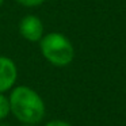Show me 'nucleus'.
<instances>
[{"label": "nucleus", "mask_w": 126, "mask_h": 126, "mask_svg": "<svg viewBox=\"0 0 126 126\" xmlns=\"http://www.w3.org/2000/svg\"><path fill=\"white\" fill-rule=\"evenodd\" d=\"M4 1H6V0H0V7H1V6L4 4Z\"/></svg>", "instance_id": "6e6552de"}, {"label": "nucleus", "mask_w": 126, "mask_h": 126, "mask_svg": "<svg viewBox=\"0 0 126 126\" xmlns=\"http://www.w3.org/2000/svg\"><path fill=\"white\" fill-rule=\"evenodd\" d=\"M23 126H34V125H25V123H23Z\"/></svg>", "instance_id": "1a4fd4ad"}, {"label": "nucleus", "mask_w": 126, "mask_h": 126, "mask_svg": "<svg viewBox=\"0 0 126 126\" xmlns=\"http://www.w3.org/2000/svg\"><path fill=\"white\" fill-rule=\"evenodd\" d=\"M45 126H72L71 123L65 122V121H61V119H54V121H50L47 122Z\"/></svg>", "instance_id": "0eeeda50"}, {"label": "nucleus", "mask_w": 126, "mask_h": 126, "mask_svg": "<svg viewBox=\"0 0 126 126\" xmlns=\"http://www.w3.org/2000/svg\"><path fill=\"white\" fill-rule=\"evenodd\" d=\"M11 112V107H10V99L7 98L4 94H0V121L7 118Z\"/></svg>", "instance_id": "39448f33"}, {"label": "nucleus", "mask_w": 126, "mask_h": 126, "mask_svg": "<svg viewBox=\"0 0 126 126\" xmlns=\"http://www.w3.org/2000/svg\"><path fill=\"white\" fill-rule=\"evenodd\" d=\"M18 30L23 39L29 42H39L45 34V26L39 16L29 14L19 20Z\"/></svg>", "instance_id": "7ed1b4c3"}, {"label": "nucleus", "mask_w": 126, "mask_h": 126, "mask_svg": "<svg viewBox=\"0 0 126 126\" xmlns=\"http://www.w3.org/2000/svg\"><path fill=\"white\" fill-rule=\"evenodd\" d=\"M39 44V50L49 64L58 68L66 66L75 58V46L71 39L63 33L52 31L44 34Z\"/></svg>", "instance_id": "f03ea898"}, {"label": "nucleus", "mask_w": 126, "mask_h": 126, "mask_svg": "<svg viewBox=\"0 0 126 126\" xmlns=\"http://www.w3.org/2000/svg\"><path fill=\"white\" fill-rule=\"evenodd\" d=\"M19 6H23L26 8H35V7H39L46 1V0H15Z\"/></svg>", "instance_id": "423d86ee"}, {"label": "nucleus", "mask_w": 126, "mask_h": 126, "mask_svg": "<svg viewBox=\"0 0 126 126\" xmlns=\"http://www.w3.org/2000/svg\"><path fill=\"white\" fill-rule=\"evenodd\" d=\"M11 112L25 125H37L45 115V103L35 90L27 85L12 88L8 96Z\"/></svg>", "instance_id": "f257e3e1"}, {"label": "nucleus", "mask_w": 126, "mask_h": 126, "mask_svg": "<svg viewBox=\"0 0 126 126\" xmlns=\"http://www.w3.org/2000/svg\"><path fill=\"white\" fill-rule=\"evenodd\" d=\"M0 126H8V125H0Z\"/></svg>", "instance_id": "9d476101"}, {"label": "nucleus", "mask_w": 126, "mask_h": 126, "mask_svg": "<svg viewBox=\"0 0 126 126\" xmlns=\"http://www.w3.org/2000/svg\"><path fill=\"white\" fill-rule=\"evenodd\" d=\"M18 79V68L14 60L7 56H0V94L14 88Z\"/></svg>", "instance_id": "20e7f679"}]
</instances>
